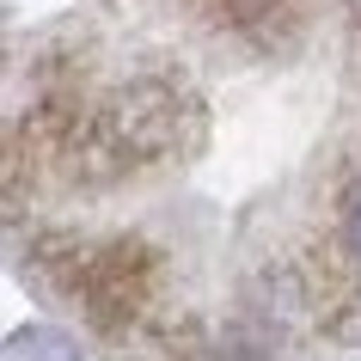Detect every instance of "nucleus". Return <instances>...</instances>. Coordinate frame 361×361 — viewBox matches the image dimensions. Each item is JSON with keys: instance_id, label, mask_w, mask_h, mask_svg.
<instances>
[{"instance_id": "f03ea898", "label": "nucleus", "mask_w": 361, "mask_h": 361, "mask_svg": "<svg viewBox=\"0 0 361 361\" xmlns=\"http://www.w3.org/2000/svg\"><path fill=\"white\" fill-rule=\"evenodd\" d=\"M343 227H349V245H355V257H361V184L349 190V209H343Z\"/></svg>"}, {"instance_id": "f257e3e1", "label": "nucleus", "mask_w": 361, "mask_h": 361, "mask_svg": "<svg viewBox=\"0 0 361 361\" xmlns=\"http://www.w3.org/2000/svg\"><path fill=\"white\" fill-rule=\"evenodd\" d=\"M13 355L19 361H80V349H74V337H61L49 324H31V331L13 337Z\"/></svg>"}]
</instances>
